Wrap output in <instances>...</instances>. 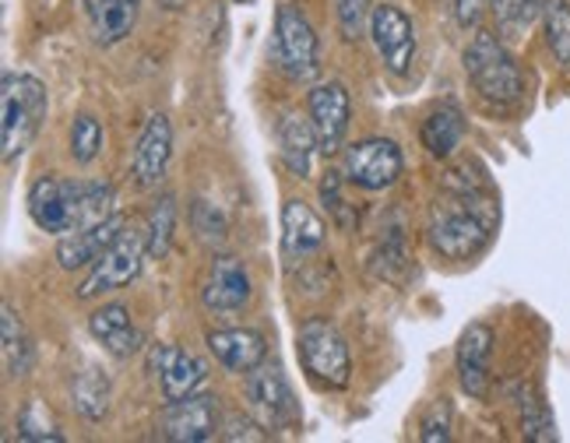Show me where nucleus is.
I'll return each mask as SVG.
<instances>
[{
  "label": "nucleus",
  "instance_id": "nucleus-20",
  "mask_svg": "<svg viewBox=\"0 0 570 443\" xmlns=\"http://www.w3.org/2000/svg\"><path fill=\"white\" fill-rule=\"evenodd\" d=\"M89 335L117 360H130L141 352V331H138L135 317H130V309L124 303H106V306L92 309Z\"/></svg>",
  "mask_w": 570,
  "mask_h": 443
},
{
  "label": "nucleus",
  "instance_id": "nucleus-30",
  "mask_svg": "<svg viewBox=\"0 0 570 443\" xmlns=\"http://www.w3.org/2000/svg\"><path fill=\"white\" fill-rule=\"evenodd\" d=\"M14 426H18V440H21V443H63L60 426L50 419L47 405L36 402V397H32V402L21 405Z\"/></svg>",
  "mask_w": 570,
  "mask_h": 443
},
{
  "label": "nucleus",
  "instance_id": "nucleus-2",
  "mask_svg": "<svg viewBox=\"0 0 570 443\" xmlns=\"http://www.w3.org/2000/svg\"><path fill=\"white\" fill-rule=\"evenodd\" d=\"M109 215H117V194L109 184L39 176L29 190V218L42 233L68 236L96 226Z\"/></svg>",
  "mask_w": 570,
  "mask_h": 443
},
{
  "label": "nucleus",
  "instance_id": "nucleus-7",
  "mask_svg": "<svg viewBox=\"0 0 570 443\" xmlns=\"http://www.w3.org/2000/svg\"><path fill=\"white\" fill-rule=\"evenodd\" d=\"M247 408L268 433H285L299 426V402L278 366H265L247 373Z\"/></svg>",
  "mask_w": 570,
  "mask_h": 443
},
{
  "label": "nucleus",
  "instance_id": "nucleus-12",
  "mask_svg": "<svg viewBox=\"0 0 570 443\" xmlns=\"http://www.w3.org/2000/svg\"><path fill=\"white\" fill-rule=\"evenodd\" d=\"M254 296V282L247 264L233 254H215L205 282H202V303L208 314H239Z\"/></svg>",
  "mask_w": 570,
  "mask_h": 443
},
{
  "label": "nucleus",
  "instance_id": "nucleus-29",
  "mask_svg": "<svg viewBox=\"0 0 570 443\" xmlns=\"http://www.w3.org/2000/svg\"><path fill=\"white\" fill-rule=\"evenodd\" d=\"M173 229H177V201L169 194H163L148 211V226H145V239H148V257L163 260L169 254L173 243Z\"/></svg>",
  "mask_w": 570,
  "mask_h": 443
},
{
  "label": "nucleus",
  "instance_id": "nucleus-19",
  "mask_svg": "<svg viewBox=\"0 0 570 443\" xmlns=\"http://www.w3.org/2000/svg\"><path fill=\"white\" fill-rule=\"evenodd\" d=\"M208 352L229 373H250L268 360V342L254 327H218L208 331Z\"/></svg>",
  "mask_w": 570,
  "mask_h": 443
},
{
  "label": "nucleus",
  "instance_id": "nucleus-36",
  "mask_svg": "<svg viewBox=\"0 0 570 443\" xmlns=\"http://www.w3.org/2000/svg\"><path fill=\"white\" fill-rule=\"evenodd\" d=\"M487 8H490V0H454V21L462 29H475L479 18L487 14Z\"/></svg>",
  "mask_w": 570,
  "mask_h": 443
},
{
  "label": "nucleus",
  "instance_id": "nucleus-32",
  "mask_svg": "<svg viewBox=\"0 0 570 443\" xmlns=\"http://www.w3.org/2000/svg\"><path fill=\"white\" fill-rule=\"evenodd\" d=\"M338 8V29L348 42H360L370 36V18H374V0H335Z\"/></svg>",
  "mask_w": 570,
  "mask_h": 443
},
{
  "label": "nucleus",
  "instance_id": "nucleus-17",
  "mask_svg": "<svg viewBox=\"0 0 570 443\" xmlns=\"http://www.w3.org/2000/svg\"><path fill=\"white\" fill-rule=\"evenodd\" d=\"M124 229H127V226H124V215L117 211V215H109V218L96 222V226H89V229H78V233L60 236V243H57V260H60V268H63V272L92 268V264L120 239Z\"/></svg>",
  "mask_w": 570,
  "mask_h": 443
},
{
  "label": "nucleus",
  "instance_id": "nucleus-39",
  "mask_svg": "<svg viewBox=\"0 0 570 443\" xmlns=\"http://www.w3.org/2000/svg\"><path fill=\"white\" fill-rule=\"evenodd\" d=\"M236 4H250V0H236Z\"/></svg>",
  "mask_w": 570,
  "mask_h": 443
},
{
  "label": "nucleus",
  "instance_id": "nucleus-26",
  "mask_svg": "<svg viewBox=\"0 0 570 443\" xmlns=\"http://www.w3.org/2000/svg\"><path fill=\"white\" fill-rule=\"evenodd\" d=\"M518 415H521V433H524V440L553 443L560 436L550 405L542 402V394L532 384H521L518 387Z\"/></svg>",
  "mask_w": 570,
  "mask_h": 443
},
{
  "label": "nucleus",
  "instance_id": "nucleus-35",
  "mask_svg": "<svg viewBox=\"0 0 570 443\" xmlns=\"http://www.w3.org/2000/svg\"><path fill=\"white\" fill-rule=\"evenodd\" d=\"M420 440L423 443H448L451 440V405L448 402H436L426 412L423 426H420Z\"/></svg>",
  "mask_w": 570,
  "mask_h": 443
},
{
  "label": "nucleus",
  "instance_id": "nucleus-31",
  "mask_svg": "<svg viewBox=\"0 0 570 443\" xmlns=\"http://www.w3.org/2000/svg\"><path fill=\"white\" fill-rule=\"evenodd\" d=\"M99 151H102V124H99V117H92V114L75 117V124H71V159L78 166H89V163L99 159Z\"/></svg>",
  "mask_w": 570,
  "mask_h": 443
},
{
  "label": "nucleus",
  "instance_id": "nucleus-18",
  "mask_svg": "<svg viewBox=\"0 0 570 443\" xmlns=\"http://www.w3.org/2000/svg\"><path fill=\"white\" fill-rule=\"evenodd\" d=\"M327 239V226L324 218L299 201V197H289V201L282 205V257L285 264H296V260H306L311 254H317Z\"/></svg>",
  "mask_w": 570,
  "mask_h": 443
},
{
  "label": "nucleus",
  "instance_id": "nucleus-5",
  "mask_svg": "<svg viewBox=\"0 0 570 443\" xmlns=\"http://www.w3.org/2000/svg\"><path fill=\"white\" fill-rule=\"evenodd\" d=\"M296 352H299L303 373L311 376L317 387L345 391L348 381H353V356H348V345L332 321H324V317L303 321L296 331Z\"/></svg>",
  "mask_w": 570,
  "mask_h": 443
},
{
  "label": "nucleus",
  "instance_id": "nucleus-23",
  "mask_svg": "<svg viewBox=\"0 0 570 443\" xmlns=\"http://www.w3.org/2000/svg\"><path fill=\"white\" fill-rule=\"evenodd\" d=\"M420 141L433 159H451L465 141V114L454 102H444L426 114L420 127Z\"/></svg>",
  "mask_w": 570,
  "mask_h": 443
},
{
  "label": "nucleus",
  "instance_id": "nucleus-6",
  "mask_svg": "<svg viewBox=\"0 0 570 443\" xmlns=\"http://www.w3.org/2000/svg\"><path fill=\"white\" fill-rule=\"evenodd\" d=\"M275 57L293 81H314L321 75V39L299 4H282L275 14Z\"/></svg>",
  "mask_w": 570,
  "mask_h": 443
},
{
  "label": "nucleus",
  "instance_id": "nucleus-16",
  "mask_svg": "<svg viewBox=\"0 0 570 443\" xmlns=\"http://www.w3.org/2000/svg\"><path fill=\"white\" fill-rule=\"evenodd\" d=\"M493 327L490 324H469L458 338L454 366H458V384L469 397H487L490 394V363H493Z\"/></svg>",
  "mask_w": 570,
  "mask_h": 443
},
{
  "label": "nucleus",
  "instance_id": "nucleus-11",
  "mask_svg": "<svg viewBox=\"0 0 570 443\" xmlns=\"http://www.w3.org/2000/svg\"><path fill=\"white\" fill-rule=\"evenodd\" d=\"M156 436L173 443H205L218 436V397L190 394L184 402H166Z\"/></svg>",
  "mask_w": 570,
  "mask_h": 443
},
{
  "label": "nucleus",
  "instance_id": "nucleus-3",
  "mask_svg": "<svg viewBox=\"0 0 570 443\" xmlns=\"http://www.w3.org/2000/svg\"><path fill=\"white\" fill-rule=\"evenodd\" d=\"M47 85L32 75H4L0 85V141H4V163H14L36 141L42 120H47Z\"/></svg>",
  "mask_w": 570,
  "mask_h": 443
},
{
  "label": "nucleus",
  "instance_id": "nucleus-34",
  "mask_svg": "<svg viewBox=\"0 0 570 443\" xmlns=\"http://www.w3.org/2000/svg\"><path fill=\"white\" fill-rule=\"evenodd\" d=\"M194 218V233L202 236V239H208V243H218V239H226V215L218 211L215 205H208V201H194V211H190Z\"/></svg>",
  "mask_w": 570,
  "mask_h": 443
},
{
  "label": "nucleus",
  "instance_id": "nucleus-22",
  "mask_svg": "<svg viewBox=\"0 0 570 443\" xmlns=\"http://www.w3.org/2000/svg\"><path fill=\"white\" fill-rule=\"evenodd\" d=\"M278 151H282V163L289 166V173H296L299 180H306V176H311L314 151H321L317 130H314L311 117L285 114L278 120Z\"/></svg>",
  "mask_w": 570,
  "mask_h": 443
},
{
  "label": "nucleus",
  "instance_id": "nucleus-28",
  "mask_svg": "<svg viewBox=\"0 0 570 443\" xmlns=\"http://www.w3.org/2000/svg\"><path fill=\"white\" fill-rule=\"evenodd\" d=\"M546 0H490V11L497 18V32L503 39H521L542 18Z\"/></svg>",
  "mask_w": 570,
  "mask_h": 443
},
{
  "label": "nucleus",
  "instance_id": "nucleus-25",
  "mask_svg": "<svg viewBox=\"0 0 570 443\" xmlns=\"http://www.w3.org/2000/svg\"><path fill=\"white\" fill-rule=\"evenodd\" d=\"M71 397H75V408L85 419H89V423H102L106 412H109V397H114V387H109V381L96 366H85L71 381Z\"/></svg>",
  "mask_w": 570,
  "mask_h": 443
},
{
  "label": "nucleus",
  "instance_id": "nucleus-9",
  "mask_svg": "<svg viewBox=\"0 0 570 443\" xmlns=\"http://www.w3.org/2000/svg\"><path fill=\"white\" fill-rule=\"evenodd\" d=\"M405 155L391 138H366L345 151V180L360 190H387L399 184Z\"/></svg>",
  "mask_w": 570,
  "mask_h": 443
},
{
  "label": "nucleus",
  "instance_id": "nucleus-4",
  "mask_svg": "<svg viewBox=\"0 0 570 443\" xmlns=\"http://www.w3.org/2000/svg\"><path fill=\"white\" fill-rule=\"evenodd\" d=\"M465 75L475 92L493 106H514L524 96V75L497 32H475L465 47Z\"/></svg>",
  "mask_w": 570,
  "mask_h": 443
},
{
  "label": "nucleus",
  "instance_id": "nucleus-14",
  "mask_svg": "<svg viewBox=\"0 0 570 443\" xmlns=\"http://www.w3.org/2000/svg\"><path fill=\"white\" fill-rule=\"evenodd\" d=\"M148 366L159 376L163 402H184L190 394H202V387L208 384V366L194 352H184L177 345H151Z\"/></svg>",
  "mask_w": 570,
  "mask_h": 443
},
{
  "label": "nucleus",
  "instance_id": "nucleus-1",
  "mask_svg": "<svg viewBox=\"0 0 570 443\" xmlns=\"http://www.w3.org/2000/svg\"><path fill=\"white\" fill-rule=\"evenodd\" d=\"M500 205L482 180L462 173H448L444 197H436L430 211V247L448 260L475 257L497 233Z\"/></svg>",
  "mask_w": 570,
  "mask_h": 443
},
{
  "label": "nucleus",
  "instance_id": "nucleus-13",
  "mask_svg": "<svg viewBox=\"0 0 570 443\" xmlns=\"http://www.w3.org/2000/svg\"><path fill=\"white\" fill-rule=\"evenodd\" d=\"M306 117H311L317 130V145L321 155H335L345 141L348 117H353V99H348V88L342 81H321L311 88V99H306Z\"/></svg>",
  "mask_w": 570,
  "mask_h": 443
},
{
  "label": "nucleus",
  "instance_id": "nucleus-38",
  "mask_svg": "<svg viewBox=\"0 0 570 443\" xmlns=\"http://www.w3.org/2000/svg\"><path fill=\"white\" fill-rule=\"evenodd\" d=\"M159 4H163L166 11H180V8L187 4V0H159Z\"/></svg>",
  "mask_w": 570,
  "mask_h": 443
},
{
  "label": "nucleus",
  "instance_id": "nucleus-27",
  "mask_svg": "<svg viewBox=\"0 0 570 443\" xmlns=\"http://www.w3.org/2000/svg\"><path fill=\"white\" fill-rule=\"evenodd\" d=\"M542 36L557 68L570 75V0H546L542 4Z\"/></svg>",
  "mask_w": 570,
  "mask_h": 443
},
{
  "label": "nucleus",
  "instance_id": "nucleus-24",
  "mask_svg": "<svg viewBox=\"0 0 570 443\" xmlns=\"http://www.w3.org/2000/svg\"><path fill=\"white\" fill-rule=\"evenodd\" d=\"M0 356H4V376L8 381H18V376H26L29 366H32V338L21 317L14 314V306L4 303L0 306Z\"/></svg>",
  "mask_w": 570,
  "mask_h": 443
},
{
  "label": "nucleus",
  "instance_id": "nucleus-21",
  "mask_svg": "<svg viewBox=\"0 0 570 443\" xmlns=\"http://www.w3.org/2000/svg\"><path fill=\"white\" fill-rule=\"evenodd\" d=\"M85 21L99 47H117L138 26L141 0H81Z\"/></svg>",
  "mask_w": 570,
  "mask_h": 443
},
{
  "label": "nucleus",
  "instance_id": "nucleus-10",
  "mask_svg": "<svg viewBox=\"0 0 570 443\" xmlns=\"http://www.w3.org/2000/svg\"><path fill=\"white\" fill-rule=\"evenodd\" d=\"M370 39H374V47L384 60V68L394 75V78H409L412 75V63H415V26L412 18L399 8L391 4V0H381L374 8V18H370Z\"/></svg>",
  "mask_w": 570,
  "mask_h": 443
},
{
  "label": "nucleus",
  "instance_id": "nucleus-8",
  "mask_svg": "<svg viewBox=\"0 0 570 443\" xmlns=\"http://www.w3.org/2000/svg\"><path fill=\"white\" fill-rule=\"evenodd\" d=\"M145 260H148V239H145V233L124 229L114 247H109L92 264L89 278H85L81 289H78V299H96V296L124 289V285H130V282L141 275Z\"/></svg>",
  "mask_w": 570,
  "mask_h": 443
},
{
  "label": "nucleus",
  "instance_id": "nucleus-33",
  "mask_svg": "<svg viewBox=\"0 0 570 443\" xmlns=\"http://www.w3.org/2000/svg\"><path fill=\"white\" fill-rule=\"evenodd\" d=\"M342 176L345 173H335V169L324 173V180H321V201H324V211L335 218L338 229H353L356 211L348 208V201L342 197Z\"/></svg>",
  "mask_w": 570,
  "mask_h": 443
},
{
  "label": "nucleus",
  "instance_id": "nucleus-15",
  "mask_svg": "<svg viewBox=\"0 0 570 443\" xmlns=\"http://www.w3.org/2000/svg\"><path fill=\"white\" fill-rule=\"evenodd\" d=\"M173 159V124L166 114H151L130 151V176L141 190H156L166 180Z\"/></svg>",
  "mask_w": 570,
  "mask_h": 443
},
{
  "label": "nucleus",
  "instance_id": "nucleus-37",
  "mask_svg": "<svg viewBox=\"0 0 570 443\" xmlns=\"http://www.w3.org/2000/svg\"><path fill=\"white\" fill-rule=\"evenodd\" d=\"M226 426H229V433H223L226 440H265V436H268V433H257V430H261L257 419L250 423V419H239V415H233Z\"/></svg>",
  "mask_w": 570,
  "mask_h": 443
}]
</instances>
